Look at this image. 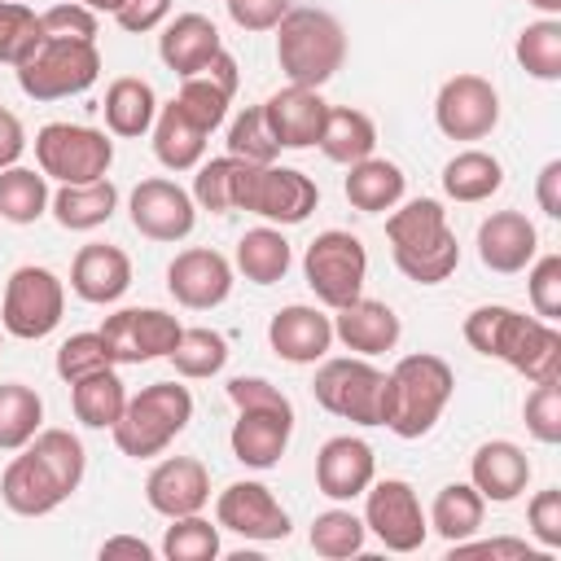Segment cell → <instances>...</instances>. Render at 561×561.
<instances>
[{
	"instance_id": "1",
	"label": "cell",
	"mask_w": 561,
	"mask_h": 561,
	"mask_svg": "<svg viewBox=\"0 0 561 561\" xmlns=\"http://www.w3.org/2000/svg\"><path fill=\"white\" fill-rule=\"evenodd\" d=\"M465 342L486 359H504L530 386L561 377V333L552 320L522 316L504 302H486L465 316Z\"/></svg>"
},
{
	"instance_id": "2",
	"label": "cell",
	"mask_w": 561,
	"mask_h": 561,
	"mask_svg": "<svg viewBox=\"0 0 561 561\" xmlns=\"http://www.w3.org/2000/svg\"><path fill=\"white\" fill-rule=\"evenodd\" d=\"M386 237H390L394 267L416 285H438L460 263V241L447 224L443 202H434V197H412L399 210H390Z\"/></svg>"
},
{
	"instance_id": "3",
	"label": "cell",
	"mask_w": 561,
	"mask_h": 561,
	"mask_svg": "<svg viewBox=\"0 0 561 561\" xmlns=\"http://www.w3.org/2000/svg\"><path fill=\"white\" fill-rule=\"evenodd\" d=\"M456 390V373L443 355L416 351L403 355L390 373H386V430L399 438H425L434 430V421L443 416V408L451 403Z\"/></svg>"
},
{
	"instance_id": "4",
	"label": "cell",
	"mask_w": 561,
	"mask_h": 561,
	"mask_svg": "<svg viewBox=\"0 0 561 561\" xmlns=\"http://www.w3.org/2000/svg\"><path fill=\"white\" fill-rule=\"evenodd\" d=\"M280 75L298 88H324L346 61V31L324 9H289L276 22Z\"/></svg>"
},
{
	"instance_id": "5",
	"label": "cell",
	"mask_w": 561,
	"mask_h": 561,
	"mask_svg": "<svg viewBox=\"0 0 561 561\" xmlns=\"http://www.w3.org/2000/svg\"><path fill=\"white\" fill-rule=\"evenodd\" d=\"M193 421V394L180 381H153L140 394H127L123 416L114 421V443L131 460H149L167 451Z\"/></svg>"
},
{
	"instance_id": "6",
	"label": "cell",
	"mask_w": 561,
	"mask_h": 561,
	"mask_svg": "<svg viewBox=\"0 0 561 561\" xmlns=\"http://www.w3.org/2000/svg\"><path fill=\"white\" fill-rule=\"evenodd\" d=\"M13 70H18V88L31 101H61V96L88 92L101 79V53H96V39L39 35V44Z\"/></svg>"
},
{
	"instance_id": "7",
	"label": "cell",
	"mask_w": 561,
	"mask_h": 561,
	"mask_svg": "<svg viewBox=\"0 0 561 561\" xmlns=\"http://www.w3.org/2000/svg\"><path fill=\"white\" fill-rule=\"evenodd\" d=\"M311 394L324 412L355 421V425H381L386 421V373L368 364L364 355H337L320 359Z\"/></svg>"
},
{
	"instance_id": "8",
	"label": "cell",
	"mask_w": 561,
	"mask_h": 561,
	"mask_svg": "<svg viewBox=\"0 0 561 561\" xmlns=\"http://www.w3.org/2000/svg\"><path fill=\"white\" fill-rule=\"evenodd\" d=\"M35 162L57 184H92L114 167V140L83 123H44L35 131Z\"/></svg>"
},
{
	"instance_id": "9",
	"label": "cell",
	"mask_w": 561,
	"mask_h": 561,
	"mask_svg": "<svg viewBox=\"0 0 561 561\" xmlns=\"http://www.w3.org/2000/svg\"><path fill=\"white\" fill-rule=\"evenodd\" d=\"M66 311V285L57 272L39 267V263H22L13 267V276L4 280V302H0V329L22 337V342H39L61 324Z\"/></svg>"
},
{
	"instance_id": "10",
	"label": "cell",
	"mask_w": 561,
	"mask_h": 561,
	"mask_svg": "<svg viewBox=\"0 0 561 561\" xmlns=\"http://www.w3.org/2000/svg\"><path fill=\"white\" fill-rule=\"evenodd\" d=\"M302 276L311 285V294L324 302V307H346L351 298L364 294V280H368V250L355 232H342V228H329L320 232L307 254H302Z\"/></svg>"
},
{
	"instance_id": "11",
	"label": "cell",
	"mask_w": 561,
	"mask_h": 561,
	"mask_svg": "<svg viewBox=\"0 0 561 561\" xmlns=\"http://www.w3.org/2000/svg\"><path fill=\"white\" fill-rule=\"evenodd\" d=\"M114 355V364H149V359H167L184 333V324L162 311V307H123L114 316H105V324L96 329Z\"/></svg>"
},
{
	"instance_id": "12",
	"label": "cell",
	"mask_w": 561,
	"mask_h": 561,
	"mask_svg": "<svg viewBox=\"0 0 561 561\" xmlns=\"http://www.w3.org/2000/svg\"><path fill=\"white\" fill-rule=\"evenodd\" d=\"M364 526L390 548V552H416L430 535V522L421 513V500L412 482L403 478H381L368 482L364 491Z\"/></svg>"
},
{
	"instance_id": "13",
	"label": "cell",
	"mask_w": 561,
	"mask_h": 561,
	"mask_svg": "<svg viewBox=\"0 0 561 561\" xmlns=\"http://www.w3.org/2000/svg\"><path fill=\"white\" fill-rule=\"evenodd\" d=\"M434 123L447 140H482L500 123V92L482 75H451L434 96Z\"/></svg>"
},
{
	"instance_id": "14",
	"label": "cell",
	"mask_w": 561,
	"mask_h": 561,
	"mask_svg": "<svg viewBox=\"0 0 561 561\" xmlns=\"http://www.w3.org/2000/svg\"><path fill=\"white\" fill-rule=\"evenodd\" d=\"M127 215H131V228L140 237L162 241V245H175V241H184L197 228V202H193V193L180 188L167 175L140 180L131 188V197H127Z\"/></svg>"
},
{
	"instance_id": "15",
	"label": "cell",
	"mask_w": 561,
	"mask_h": 561,
	"mask_svg": "<svg viewBox=\"0 0 561 561\" xmlns=\"http://www.w3.org/2000/svg\"><path fill=\"white\" fill-rule=\"evenodd\" d=\"M320 202V188L311 175H302L298 167H250V180H245V197H241V210L267 219V224H302Z\"/></svg>"
},
{
	"instance_id": "16",
	"label": "cell",
	"mask_w": 561,
	"mask_h": 561,
	"mask_svg": "<svg viewBox=\"0 0 561 561\" xmlns=\"http://www.w3.org/2000/svg\"><path fill=\"white\" fill-rule=\"evenodd\" d=\"M215 522L219 530H232L254 543H276L289 539V513L263 482H232L215 500Z\"/></svg>"
},
{
	"instance_id": "17",
	"label": "cell",
	"mask_w": 561,
	"mask_h": 561,
	"mask_svg": "<svg viewBox=\"0 0 561 561\" xmlns=\"http://www.w3.org/2000/svg\"><path fill=\"white\" fill-rule=\"evenodd\" d=\"M167 289L188 311H210L232 294V263L210 245H188L167 263Z\"/></svg>"
},
{
	"instance_id": "18",
	"label": "cell",
	"mask_w": 561,
	"mask_h": 561,
	"mask_svg": "<svg viewBox=\"0 0 561 561\" xmlns=\"http://www.w3.org/2000/svg\"><path fill=\"white\" fill-rule=\"evenodd\" d=\"M145 500L162 517H188L210 504V473L197 456H167L145 478Z\"/></svg>"
},
{
	"instance_id": "19",
	"label": "cell",
	"mask_w": 561,
	"mask_h": 561,
	"mask_svg": "<svg viewBox=\"0 0 561 561\" xmlns=\"http://www.w3.org/2000/svg\"><path fill=\"white\" fill-rule=\"evenodd\" d=\"M237 83H241V75H237V57H232L228 48H219L197 75L180 79L175 105H180L202 131H215V127L228 118V105H232Z\"/></svg>"
},
{
	"instance_id": "20",
	"label": "cell",
	"mask_w": 561,
	"mask_h": 561,
	"mask_svg": "<svg viewBox=\"0 0 561 561\" xmlns=\"http://www.w3.org/2000/svg\"><path fill=\"white\" fill-rule=\"evenodd\" d=\"M373 478H377V456L355 434H337L316 451V486H320V495H329L337 504L364 495Z\"/></svg>"
},
{
	"instance_id": "21",
	"label": "cell",
	"mask_w": 561,
	"mask_h": 561,
	"mask_svg": "<svg viewBox=\"0 0 561 561\" xmlns=\"http://www.w3.org/2000/svg\"><path fill=\"white\" fill-rule=\"evenodd\" d=\"M324 114H329V101L320 96V88L285 83L280 92H272L263 101V118H267L280 149H311L320 140Z\"/></svg>"
},
{
	"instance_id": "22",
	"label": "cell",
	"mask_w": 561,
	"mask_h": 561,
	"mask_svg": "<svg viewBox=\"0 0 561 561\" xmlns=\"http://www.w3.org/2000/svg\"><path fill=\"white\" fill-rule=\"evenodd\" d=\"M267 342L285 364H320L333 346V316L307 302H289L267 320Z\"/></svg>"
},
{
	"instance_id": "23",
	"label": "cell",
	"mask_w": 561,
	"mask_h": 561,
	"mask_svg": "<svg viewBox=\"0 0 561 561\" xmlns=\"http://www.w3.org/2000/svg\"><path fill=\"white\" fill-rule=\"evenodd\" d=\"M399 333H403V324H399L394 307L381 302V298H364L359 294L346 307H337V316H333V342H342L346 351H355L364 359L394 351Z\"/></svg>"
},
{
	"instance_id": "24",
	"label": "cell",
	"mask_w": 561,
	"mask_h": 561,
	"mask_svg": "<svg viewBox=\"0 0 561 561\" xmlns=\"http://www.w3.org/2000/svg\"><path fill=\"white\" fill-rule=\"evenodd\" d=\"M535 250H539V232L522 210H495L478 224V259L500 276L526 272Z\"/></svg>"
},
{
	"instance_id": "25",
	"label": "cell",
	"mask_w": 561,
	"mask_h": 561,
	"mask_svg": "<svg viewBox=\"0 0 561 561\" xmlns=\"http://www.w3.org/2000/svg\"><path fill=\"white\" fill-rule=\"evenodd\" d=\"M0 500H4V508L18 513V517H48V513L61 508L70 495H66L61 482L48 473V465H44L31 447H22V456H13V460L4 465V473H0Z\"/></svg>"
},
{
	"instance_id": "26",
	"label": "cell",
	"mask_w": 561,
	"mask_h": 561,
	"mask_svg": "<svg viewBox=\"0 0 561 561\" xmlns=\"http://www.w3.org/2000/svg\"><path fill=\"white\" fill-rule=\"evenodd\" d=\"M294 434V412H272V408H245L232 421L228 447L245 469H272L280 465L285 447Z\"/></svg>"
},
{
	"instance_id": "27",
	"label": "cell",
	"mask_w": 561,
	"mask_h": 561,
	"mask_svg": "<svg viewBox=\"0 0 561 561\" xmlns=\"http://www.w3.org/2000/svg\"><path fill=\"white\" fill-rule=\"evenodd\" d=\"M70 289L83 302H96V307L118 302L131 289V259H127V250L105 245V241L79 245V254L70 263Z\"/></svg>"
},
{
	"instance_id": "28",
	"label": "cell",
	"mask_w": 561,
	"mask_h": 561,
	"mask_svg": "<svg viewBox=\"0 0 561 561\" xmlns=\"http://www.w3.org/2000/svg\"><path fill=\"white\" fill-rule=\"evenodd\" d=\"M469 482L478 486L482 500H491V504H513V500L526 491V482H530V460H526V451H522L517 443L491 438V443H482V447L473 451V460H469Z\"/></svg>"
},
{
	"instance_id": "29",
	"label": "cell",
	"mask_w": 561,
	"mask_h": 561,
	"mask_svg": "<svg viewBox=\"0 0 561 561\" xmlns=\"http://www.w3.org/2000/svg\"><path fill=\"white\" fill-rule=\"evenodd\" d=\"M219 48H224L219 26H215L210 18H202V13H180V18L162 22L158 57H162V66H167L171 75H180V79L197 75Z\"/></svg>"
},
{
	"instance_id": "30",
	"label": "cell",
	"mask_w": 561,
	"mask_h": 561,
	"mask_svg": "<svg viewBox=\"0 0 561 561\" xmlns=\"http://www.w3.org/2000/svg\"><path fill=\"white\" fill-rule=\"evenodd\" d=\"M403 188H408V175L399 171V162L390 158H364V162H351L346 167V180H342V193L355 210L364 215H381V210H394L403 202Z\"/></svg>"
},
{
	"instance_id": "31",
	"label": "cell",
	"mask_w": 561,
	"mask_h": 561,
	"mask_svg": "<svg viewBox=\"0 0 561 561\" xmlns=\"http://www.w3.org/2000/svg\"><path fill=\"white\" fill-rule=\"evenodd\" d=\"M53 219L66 228V232H92L101 224H110V215L118 210V188L114 180H92V184H61L48 202Z\"/></svg>"
},
{
	"instance_id": "32",
	"label": "cell",
	"mask_w": 561,
	"mask_h": 561,
	"mask_svg": "<svg viewBox=\"0 0 561 561\" xmlns=\"http://www.w3.org/2000/svg\"><path fill=\"white\" fill-rule=\"evenodd\" d=\"M105 127L110 136H123V140H136L153 127L158 118V92L149 79H136V75H123L105 88Z\"/></svg>"
},
{
	"instance_id": "33",
	"label": "cell",
	"mask_w": 561,
	"mask_h": 561,
	"mask_svg": "<svg viewBox=\"0 0 561 561\" xmlns=\"http://www.w3.org/2000/svg\"><path fill=\"white\" fill-rule=\"evenodd\" d=\"M149 131H153V158H158L167 171H193V167L202 162L206 136H210V131H202L175 101L158 105V118H153Z\"/></svg>"
},
{
	"instance_id": "34",
	"label": "cell",
	"mask_w": 561,
	"mask_h": 561,
	"mask_svg": "<svg viewBox=\"0 0 561 561\" xmlns=\"http://www.w3.org/2000/svg\"><path fill=\"white\" fill-rule=\"evenodd\" d=\"M320 153L329 158V162H342V167H351V162H364V158H373V149H377V127H373V118L364 114V110H351V105H329V114H324V127H320Z\"/></svg>"
},
{
	"instance_id": "35",
	"label": "cell",
	"mask_w": 561,
	"mask_h": 561,
	"mask_svg": "<svg viewBox=\"0 0 561 561\" xmlns=\"http://www.w3.org/2000/svg\"><path fill=\"white\" fill-rule=\"evenodd\" d=\"M250 167H254V162H241V158H232V153L210 158V162H197V175H193V202H197L202 210H210V215L241 210Z\"/></svg>"
},
{
	"instance_id": "36",
	"label": "cell",
	"mask_w": 561,
	"mask_h": 561,
	"mask_svg": "<svg viewBox=\"0 0 561 561\" xmlns=\"http://www.w3.org/2000/svg\"><path fill=\"white\" fill-rule=\"evenodd\" d=\"M289 263H294V250H289V241H285L280 228L263 224V228L241 232V241H237V272L250 285H276V280H285Z\"/></svg>"
},
{
	"instance_id": "37",
	"label": "cell",
	"mask_w": 561,
	"mask_h": 561,
	"mask_svg": "<svg viewBox=\"0 0 561 561\" xmlns=\"http://www.w3.org/2000/svg\"><path fill=\"white\" fill-rule=\"evenodd\" d=\"M70 408H75V421L88 425V430H114V421L123 416L127 408V386L114 368H101L83 381L70 386Z\"/></svg>"
},
{
	"instance_id": "38",
	"label": "cell",
	"mask_w": 561,
	"mask_h": 561,
	"mask_svg": "<svg viewBox=\"0 0 561 561\" xmlns=\"http://www.w3.org/2000/svg\"><path fill=\"white\" fill-rule=\"evenodd\" d=\"M482 517H486V500L478 495V486H473V482H447V486L434 495L425 522H430V530H438L447 543H460V539H469V535L482 530Z\"/></svg>"
},
{
	"instance_id": "39",
	"label": "cell",
	"mask_w": 561,
	"mask_h": 561,
	"mask_svg": "<svg viewBox=\"0 0 561 561\" xmlns=\"http://www.w3.org/2000/svg\"><path fill=\"white\" fill-rule=\"evenodd\" d=\"M500 184H504V167L486 149H460L443 167V193L451 202H486L491 193H500Z\"/></svg>"
},
{
	"instance_id": "40",
	"label": "cell",
	"mask_w": 561,
	"mask_h": 561,
	"mask_svg": "<svg viewBox=\"0 0 561 561\" xmlns=\"http://www.w3.org/2000/svg\"><path fill=\"white\" fill-rule=\"evenodd\" d=\"M53 193H48V175L31 171V167H4L0 171V219L9 224H35L48 210Z\"/></svg>"
},
{
	"instance_id": "41",
	"label": "cell",
	"mask_w": 561,
	"mask_h": 561,
	"mask_svg": "<svg viewBox=\"0 0 561 561\" xmlns=\"http://www.w3.org/2000/svg\"><path fill=\"white\" fill-rule=\"evenodd\" d=\"M44 421V399L26 381L0 386V451H22Z\"/></svg>"
},
{
	"instance_id": "42",
	"label": "cell",
	"mask_w": 561,
	"mask_h": 561,
	"mask_svg": "<svg viewBox=\"0 0 561 561\" xmlns=\"http://www.w3.org/2000/svg\"><path fill=\"white\" fill-rule=\"evenodd\" d=\"M513 57H517V66L530 79L557 83L561 79V22L557 18L526 22L522 35H517V44H513Z\"/></svg>"
},
{
	"instance_id": "43",
	"label": "cell",
	"mask_w": 561,
	"mask_h": 561,
	"mask_svg": "<svg viewBox=\"0 0 561 561\" xmlns=\"http://www.w3.org/2000/svg\"><path fill=\"white\" fill-rule=\"evenodd\" d=\"M167 359H171L175 373L188 377V381L215 377V373H224V364H228V337L215 333V329H206V324L184 329L180 342H175V351H171Z\"/></svg>"
},
{
	"instance_id": "44",
	"label": "cell",
	"mask_w": 561,
	"mask_h": 561,
	"mask_svg": "<svg viewBox=\"0 0 561 561\" xmlns=\"http://www.w3.org/2000/svg\"><path fill=\"white\" fill-rule=\"evenodd\" d=\"M364 535H368L364 517H355L351 508H324V513L311 522L307 543H311V552L324 557V561H346V557H355V552L364 548Z\"/></svg>"
},
{
	"instance_id": "45",
	"label": "cell",
	"mask_w": 561,
	"mask_h": 561,
	"mask_svg": "<svg viewBox=\"0 0 561 561\" xmlns=\"http://www.w3.org/2000/svg\"><path fill=\"white\" fill-rule=\"evenodd\" d=\"M26 447L48 465V473L61 482V491H66V495H75V491H79L83 469H88V451H83L79 434H70V430H39Z\"/></svg>"
},
{
	"instance_id": "46",
	"label": "cell",
	"mask_w": 561,
	"mask_h": 561,
	"mask_svg": "<svg viewBox=\"0 0 561 561\" xmlns=\"http://www.w3.org/2000/svg\"><path fill=\"white\" fill-rule=\"evenodd\" d=\"M162 557L167 561H215L219 557V526H210L202 513L171 517L162 535Z\"/></svg>"
},
{
	"instance_id": "47",
	"label": "cell",
	"mask_w": 561,
	"mask_h": 561,
	"mask_svg": "<svg viewBox=\"0 0 561 561\" xmlns=\"http://www.w3.org/2000/svg\"><path fill=\"white\" fill-rule=\"evenodd\" d=\"M228 153L241 158V162H254V167L276 162L280 145H276V136H272V127L263 118V105H250V110H241L232 118V127H228Z\"/></svg>"
},
{
	"instance_id": "48",
	"label": "cell",
	"mask_w": 561,
	"mask_h": 561,
	"mask_svg": "<svg viewBox=\"0 0 561 561\" xmlns=\"http://www.w3.org/2000/svg\"><path fill=\"white\" fill-rule=\"evenodd\" d=\"M53 368H57V377L66 386H75V381H83V377H92L101 368H114V355H110V346H105L101 333H70L57 346V364Z\"/></svg>"
},
{
	"instance_id": "49",
	"label": "cell",
	"mask_w": 561,
	"mask_h": 561,
	"mask_svg": "<svg viewBox=\"0 0 561 561\" xmlns=\"http://www.w3.org/2000/svg\"><path fill=\"white\" fill-rule=\"evenodd\" d=\"M39 13L26 9L22 0H0V61L18 66L35 44H39Z\"/></svg>"
},
{
	"instance_id": "50",
	"label": "cell",
	"mask_w": 561,
	"mask_h": 561,
	"mask_svg": "<svg viewBox=\"0 0 561 561\" xmlns=\"http://www.w3.org/2000/svg\"><path fill=\"white\" fill-rule=\"evenodd\" d=\"M526 430L535 443H561V377L557 381H535V390L522 403Z\"/></svg>"
},
{
	"instance_id": "51",
	"label": "cell",
	"mask_w": 561,
	"mask_h": 561,
	"mask_svg": "<svg viewBox=\"0 0 561 561\" xmlns=\"http://www.w3.org/2000/svg\"><path fill=\"white\" fill-rule=\"evenodd\" d=\"M526 294L539 320H561V254H543L530 259V276H526Z\"/></svg>"
},
{
	"instance_id": "52",
	"label": "cell",
	"mask_w": 561,
	"mask_h": 561,
	"mask_svg": "<svg viewBox=\"0 0 561 561\" xmlns=\"http://www.w3.org/2000/svg\"><path fill=\"white\" fill-rule=\"evenodd\" d=\"M39 31L44 35H57V39H96V13L83 9L79 0L53 4L48 13H39Z\"/></svg>"
},
{
	"instance_id": "53",
	"label": "cell",
	"mask_w": 561,
	"mask_h": 561,
	"mask_svg": "<svg viewBox=\"0 0 561 561\" xmlns=\"http://www.w3.org/2000/svg\"><path fill=\"white\" fill-rule=\"evenodd\" d=\"M228 399H232V408H237V412H245V408H272V412H294L289 394H285L280 386H272L267 377H232V381H228Z\"/></svg>"
},
{
	"instance_id": "54",
	"label": "cell",
	"mask_w": 561,
	"mask_h": 561,
	"mask_svg": "<svg viewBox=\"0 0 561 561\" xmlns=\"http://www.w3.org/2000/svg\"><path fill=\"white\" fill-rule=\"evenodd\" d=\"M526 517H530V535H535L543 548H561V491H557V486H543V491L526 504Z\"/></svg>"
},
{
	"instance_id": "55",
	"label": "cell",
	"mask_w": 561,
	"mask_h": 561,
	"mask_svg": "<svg viewBox=\"0 0 561 561\" xmlns=\"http://www.w3.org/2000/svg\"><path fill=\"white\" fill-rule=\"evenodd\" d=\"M224 4L241 31H276V22L289 13V0H224Z\"/></svg>"
},
{
	"instance_id": "56",
	"label": "cell",
	"mask_w": 561,
	"mask_h": 561,
	"mask_svg": "<svg viewBox=\"0 0 561 561\" xmlns=\"http://www.w3.org/2000/svg\"><path fill=\"white\" fill-rule=\"evenodd\" d=\"M167 13H171V0H123L114 22L131 35H145V31H158L167 22Z\"/></svg>"
},
{
	"instance_id": "57",
	"label": "cell",
	"mask_w": 561,
	"mask_h": 561,
	"mask_svg": "<svg viewBox=\"0 0 561 561\" xmlns=\"http://www.w3.org/2000/svg\"><path fill=\"white\" fill-rule=\"evenodd\" d=\"M451 557H508V561H535V548L526 539H460L451 543Z\"/></svg>"
},
{
	"instance_id": "58",
	"label": "cell",
	"mask_w": 561,
	"mask_h": 561,
	"mask_svg": "<svg viewBox=\"0 0 561 561\" xmlns=\"http://www.w3.org/2000/svg\"><path fill=\"white\" fill-rule=\"evenodd\" d=\"M535 202H539V210L548 219H561V158L543 162V171L535 180Z\"/></svg>"
},
{
	"instance_id": "59",
	"label": "cell",
	"mask_w": 561,
	"mask_h": 561,
	"mask_svg": "<svg viewBox=\"0 0 561 561\" xmlns=\"http://www.w3.org/2000/svg\"><path fill=\"white\" fill-rule=\"evenodd\" d=\"M22 149H26L22 118H18L13 110H4V105H0V171H4V167H13V162L22 158Z\"/></svg>"
},
{
	"instance_id": "60",
	"label": "cell",
	"mask_w": 561,
	"mask_h": 561,
	"mask_svg": "<svg viewBox=\"0 0 561 561\" xmlns=\"http://www.w3.org/2000/svg\"><path fill=\"white\" fill-rule=\"evenodd\" d=\"M101 557H136V561H153V548L136 535H114L101 543Z\"/></svg>"
},
{
	"instance_id": "61",
	"label": "cell",
	"mask_w": 561,
	"mask_h": 561,
	"mask_svg": "<svg viewBox=\"0 0 561 561\" xmlns=\"http://www.w3.org/2000/svg\"><path fill=\"white\" fill-rule=\"evenodd\" d=\"M83 9H92V13H118V4L123 0H79Z\"/></svg>"
},
{
	"instance_id": "62",
	"label": "cell",
	"mask_w": 561,
	"mask_h": 561,
	"mask_svg": "<svg viewBox=\"0 0 561 561\" xmlns=\"http://www.w3.org/2000/svg\"><path fill=\"white\" fill-rule=\"evenodd\" d=\"M526 4H535L543 18H557L561 13V0H526Z\"/></svg>"
}]
</instances>
